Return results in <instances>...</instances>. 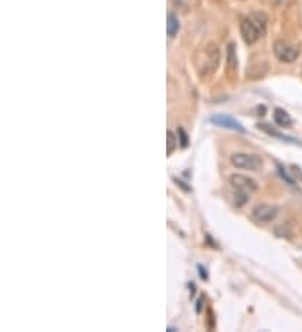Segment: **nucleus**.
Instances as JSON below:
<instances>
[{"mask_svg": "<svg viewBox=\"0 0 302 332\" xmlns=\"http://www.w3.org/2000/svg\"><path fill=\"white\" fill-rule=\"evenodd\" d=\"M218 64H220V49L217 44L210 42L198 50L195 56V67L198 71V76L202 79H207L217 71Z\"/></svg>", "mask_w": 302, "mask_h": 332, "instance_id": "f257e3e1", "label": "nucleus"}, {"mask_svg": "<svg viewBox=\"0 0 302 332\" xmlns=\"http://www.w3.org/2000/svg\"><path fill=\"white\" fill-rule=\"evenodd\" d=\"M267 32V17L264 14H252L240 22V34L245 44L252 46Z\"/></svg>", "mask_w": 302, "mask_h": 332, "instance_id": "f03ea898", "label": "nucleus"}, {"mask_svg": "<svg viewBox=\"0 0 302 332\" xmlns=\"http://www.w3.org/2000/svg\"><path fill=\"white\" fill-rule=\"evenodd\" d=\"M230 163L237 170H245V171H259L264 166V161H262L260 156L247 155V153H234L230 156Z\"/></svg>", "mask_w": 302, "mask_h": 332, "instance_id": "7ed1b4c3", "label": "nucleus"}, {"mask_svg": "<svg viewBox=\"0 0 302 332\" xmlns=\"http://www.w3.org/2000/svg\"><path fill=\"white\" fill-rule=\"evenodd\" d=\"M274 54L281 63L292 64V63H296L297 57H299V49L290 46V44L286 41H277L274 44Z\"/></svg>", "mask_w": 302, "mask_h": 332, "instance_id": "20e7f679", "label": "nucleus"}, {"mask_svg": "<svg viewBox=\"0 0 302 332\" xmlns=\"http://www.w3.org/2000/svg\"><path fill=\"white\" fill-rule=\"evenodd\" d=\"M279 215V208L275 205H269V203H260V205L254 206L252 210V220L255 223H270L272 220H275V217Z\"/></svg>", "mask_w": 302, "mask_h": 332, "instance_id": "39448f33", "label": "nucleus"}, {"mask_svg": "<svg viewBox=\"0 0 302 332\" xmlns=\"http://www.w3.org/2000/svg\"><path fill=\"white\" fill-rule=\"evenodd\" d=\"M228 181H230V185L234 187L235 190H238L240 193H252V191H257V183L255 180H252L250 176H245V174H232L230 178H228Z\"/></svg>", "mask_w": 302, "mask_h": 332, "instance_id": "423d86ee", "label": "nucleus"}, {"mask_svg": "<svg viewBox=\"0 0 302 332\" xmlns=\"http://www.w3.org/2000/svg\"><path fill=\"white\" fill-rule=\"evenodd\" d=\"M210 123L215 126H220V127H227V129H232V131H237V133H245V129H243V126L240 125L237 119H234L232 116L228 114H215L210 118Z\"/></svg>", "mask_w": 302, "mask_h": 332, "instance_id": "0eeeda50", "label": "nucleus"}, {"mask_svg": "<svg viewBox=\"0 0 302 332\" xmlns=\"http://www.w3.org/2000/svg\"><path fill=\"white\" fill-rule=\"evenodd\" d=\"M259 129H262L264 133H267V134H270V136L279 138V140L289 141V143H294V144H299V141H297V140H294V138L286 136V134L279 133V131H275V127H272L270 125H265V123H260V125H259Z\"/></svg>", "mask_w": 302, "mask_h": 332, "instance_id": "6e6552de", "label": "nucleus"}, {"mask_svg": "<svg viewBox=\"0 0 302 332\" xmlns=\"http://www.w3.org/2000/svg\"><path fill=\"white\" fill-rule=\"evenodd\" d=\"M166 32H168V37H176V34L180 32V20L175 16L173 12L168 14V22H166Z\"/></svg>", "mask_w": 302, "mask_h": 332, "instance_id": "1a4fd4ad", "label": "nucleus"}, {"mask_svg": "<svg viewBox=\"0 0 302 332\" xmlns=\"http://www.w3.org/2000/svg\"><path fill=\"white\" fill-rule=\"evenodd\" d=\"M274 119L281 127H289L290 125H292V118L289 116V112L284 111V109H281V108H277L274 111Z\"/></svg>", "mask_w": 302, "mask_h": 332, "instance_id": "9d476101", "label": "nucleus"}, {"mask_svg": "<svg viewBox=\"0 0 302 332\" xmlns=\"http://www.w3.org/2000/svg\"><path fill=\"white\" fill-rule=\"evenodd\" d=\"M227 61H228V74H230V71L235 74V71H237V67H238V64H237V49H235V44H230V46H228Z\"/></svg>", "mask_w": 302, "mask_h": 332, "instance_id": "9b49d317", "label": "nucleus"}, {"mask_svg": "<svg viewBox=\"0 0 302 332\" xmlns=\"http://www.w3.org/2000/svg\"><path fill=\"white\" fill-rule=\"evenodd\" d=\"M166 138H168V143H166V153L172 155V153L175 151V146L178 144V140L175 138V134L172 133V131H166Z\"/></svg>", "mask_w": 302, "mask_h": 332, "instance_id": "f8f14e48", "label": "nucleus"}, {"mask_svg": "<svg viewBox=\"0 0 302 332\" xmlns=\"http://www.w3.org/2000/svg\"><path fill=\"white\" fill-rule=\"evenodd\" d=\"M277 170H279V174H281V176L284 178V180L287 181V183L290 185V187H296V180L289 176V173H287V171H286V168H282L281 165H277Z\"/></svg>", "mask_w": 302, "mask_h": 332, "instance_id": "ddd939ff", "label": "nucleus"}, {"mask_svg": "<svg viewBox=\"0 0 302 332\" xmlns=\"http://www.w3.org/2000/svg\"><path fill=\"white\" fill-rule=\"evenodd\" d=\"M178 134H180V138H181V146H183V148H185V146H188V138H187V134H185V131L181 129V127L178 129Z\"/></svg>", "mask_w": 302, "mask_h": 332, "instance_id": "4468645a", "label": "nucleus"}]
</instances>
